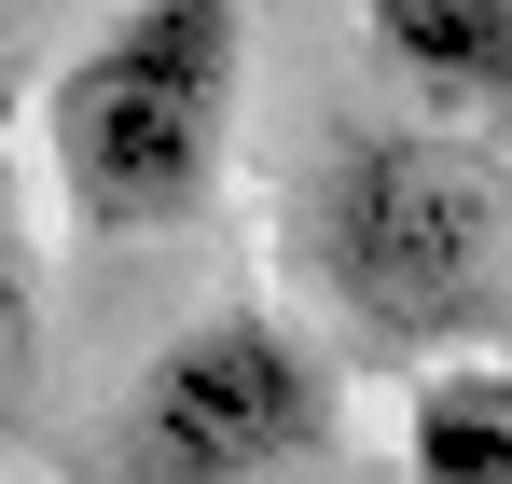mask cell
Wrapping results in <instances>:
<instances>
[{"label": "cell", "instance_id": "1", "mask_svg": "<svg viewBox=\"0 0 512 484\" xmlns=\"http://www.w3.org/2000/svg\"><path fill=\"white\" fill-rule=\"evenodd\" d=\"M236 97H250V0H125L42 83V166H56L70 236L97 249L180 236L222 180Z\"/></svg>", "mask_w": 512, "mask_h": 484}, {"label": "cell", "instance_id": "2", "mask_svg": "<svg viewBox=\"0 0 512 484\" xmlns=\"http://www.w3.org/2000/svg\"><path fill=\"white\" fill-rule=\"evenodd\" d=\"M319 291L374 346H457L499 305V249H512V194L471 153V125H360L319 166Z\"/></svg>", "mask_w": 512, "mask_h": 484}, {"label": "cell", "instance_id": "3", "mask_svg": "<svg viewBox=\"0 0 512 484\" xmlns=\"http://www.w3.org/2000/svg\"><path fill=\"white\" fill-rule=\"evenodd\" d=\"M319 374L277 319H194L153 346L139 402H125V471L139 484H263L319 443Z\"/></svg>", "mask_w": 512, "mask_h": 484}, {"label": "cell", "instance_id": "4", "mask_svg": "<svg viewBox=\"0 0 512 484\" xmlns=\"http://www.w3.org/2000/svg\"><path fill=\"white\" fill-rule=\"evenodd\" d=\"M360 28L429 125H512V0H360Z\"/></svg>", "mask_w": 512, "mask_h": 484}, {"label": "cell", "instance_id": "5", "mask_svg": "<svg viewBox=\"0 0 512 484\" xmlns=\"http://www.w3.org/2000/svg\"><path fill=\"white\" fill-rule=\"evenodd\" d=\"M402 484H512V374H429L402 415Z\"/></svg>", "mask_w": 512, "mask_h": 484}, {"label": "cell", "instance_id": "6", "mask_svg": "<svg viewBox=\"0 0 512 484\" xmlns=\"http://www.w3.org/2000/svg\"><path fill=\"white\" fill-rule=\"evenodd\" d=\"M28 388H42V291H28V263L0 249V443L28 429Z\"/></svg>", "mask_w": 512, "mask_h": 484}]
</instances>
